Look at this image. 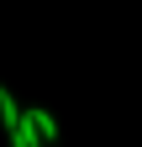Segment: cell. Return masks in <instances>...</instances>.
Masks as SVG:
<instances>
[{"label": "cell", "instance_id": "1", "mask_svg": "<svg viewBox=\"0 0 142 147\" xmlns=\"http://www.w3.org/2000/svg\"><path fill=\"white\" fill-rule=\"evenodd\" d=\"M26 126H37V137H42V142H58V121H53V110L32 105V110H26Z\"/></svg>", "mask_w": 142, "mask_h": 147}, {"label": "cell", "instance_id": "2", "mask_svg": "<svg viewBox=\"0 0 142 147\" xmlns=\"http://www.w3.org/2000/svg\"><path fill=\"white\" fill-rule=\"evenodd\" d=\"M21 116H26V110L11 100V89H5V84H0V126H5V131H16V126H21Z\"/></svg>", "mask_w": 142, "mask_h": 147}]
</instances>
